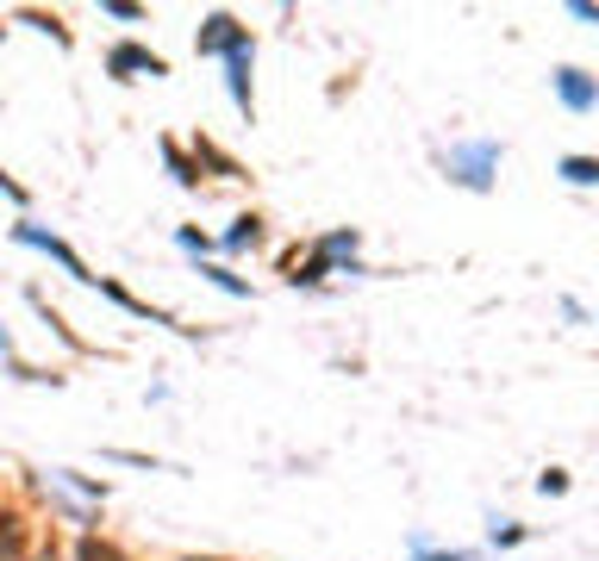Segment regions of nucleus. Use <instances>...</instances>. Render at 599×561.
<instances>
[{
	"label": "nucleus",
	"mask_w": 599,
	"mask_h": 561,
	"mask_svg": "<svg viewBox=\"0 0 599 561\" xmlns=\"http://www.w3.org/2000/svg\"><path fill=\"white\" fill-rule=\"evenodd\" d=\"M112 69H150V76H163V62L150 50H112Z\"/></svg>",
	"instance_id": "nucleus-1"
},
{
	"label": "nucleus",
	"mask_w": 599,
	"mask_h": 561,
	"mask_svg": "<svg viewBox=\"0 0 599 561\" xmlns=\"http://www.w3.org/2000/svg\"><path fill=\"white\" fill-rule=\"evenodd\" d=\"M562 94H568V100H575V107H587V100H593V94H587V81L575 76V69H568V76H562Z\"/></svg>",
	"instance_id": "nucleus-2"
},
{
	"label": "nucleus",
	"mask_w": 599,
	"mask_h": 561,
	"mask_svg": "<svg viewBox=\"0 0 599 561\" xmlns=\"http://www.w3.org/2000/svg\"><path fill=\"white\" fill-rule=\"evenodd\" d=\"M19 543V530H13V518H0V549H13Z\"/></svg>",
	"instance_id": "nucleus-4"
},
{
	"label": "nucleus",
	"mask_w": 599,
	"mask_h": 561,
	"mask_svg": "<svg viewBox=\"0 0 599 561\" xmlns=\"http://www.w3.org/2000/svg\"><path fill=\"white\" fill-rule=\"evenodd\" d=\"M81 561H119V549H107V543H81Z\"/></svg>",
	"instance_id": "nucleus-3"
}]
</instances>
